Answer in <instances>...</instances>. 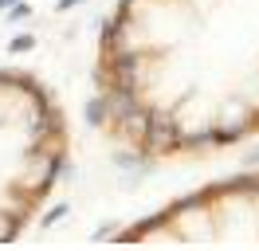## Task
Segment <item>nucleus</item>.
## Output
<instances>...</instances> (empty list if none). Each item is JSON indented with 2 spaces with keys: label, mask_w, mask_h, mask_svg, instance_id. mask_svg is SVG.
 Instances as JSON below:
<instances>
[{
  "label": "nucleus",
  "mask_w": 259,
  "mask_h": 251,
  "mask_svg": "<svg viewBox=\"0 0 259 251\" xmlns=\"http://www.w3.org/2000/svg\"><path fill=\"white\" fill-rule=\"evenodd\" d=\"M75 4H82V0H59V4H55V12H71Z\"/></svg>",
  "instance_id": "nucleus-4"
},
{
  "label": "nucleus",
  "mask_w": 259,
  "mask_h": 251,
  "mask_svg": "<svg viewBox=\"0 0 259 251\" xmlns=\"http://www.w3.org/2000/svg\"><path fill=\"white\" fill-rule=\"evenodd\" d=\"M32 47H35V35H16V39L8 44V51H12V55H20V51H32Z\"/></svg>",
  "instance_id": "nucleus-1"
},
{
  "label": "nucleus",
  "mask_w": 259,
  "mask_h": 251,
  "mask_svg": "<svg viewBox=\"0 0 259 251\" xmlns=\"http://www.w3.org/2000/svg\"><path fill=\"white\" fill-rule=\"evenodd\" d=\"M24 16H32V8H28L24 0H12V8H8V20H24Z\"/></svg>",
  "instance_id": "nucleus-3"
},
{
  "label": "nucleus",
  "mask_w": 259,
  "mask_h": 251,
  "mask_svg": "<svg viewBox=\"0 0 259 251\" xmlns=\"http://www.w3.org/2000/svg\"><path fill=\"white\" fill-rule=\"evenodd\" d=\"M67 212H71V204H55V208H51L48 216H44V228H51V224H55V220H63Z\"/></svg>",
  "instance_id": "nucleus-2"
}]
</instances>
